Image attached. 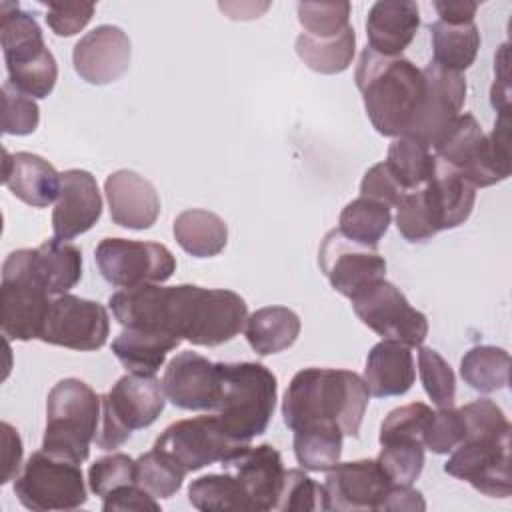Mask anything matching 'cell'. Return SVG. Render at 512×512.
I'll return each mask as SVG.
<instances>
[{
	"label": "cell",
	"mask_w": 512,
	"mask_h": 512,
	"mask_svg": "<svg viewBox=\"0 0 512 512\" xmlns=\"http://www.w3.org/2000/svg\"><path fill=\"white\" fill-rule=\"evenodd\" d=\"M370 392L350 370L302 368L284 392L282 418L292 432L312 422H332L344 436H358Z\"/></svg>",
	"instance_id": "obj_1"
},
{
	"label": "cell",
	"mask_w": 512,
	"mask_h": 512,
	"mask_svg": "<svg viewBox=\"0 0 512 512\" xmlns=\"http://www.w3.org/2000/svg\"><path fill=\"white\" fill-rule=\"evenodd\" d=\"M354 80L376 132L390 138L402 136L424 96L422 70L404 56H382L366 46Z\"/></svg>",
	"instance_id": "obj_2"
},
{
	"label": "cell",
	"mask_w": 512,
	"mask_h": 512,
	"mask_svg": "<svg viewBox=\"0 0 512 512\" xmlns=\"http://www.w3.org/2000/svg\"><path fill=\"white\" fill-rule=\"evenodd\" d=\"M246 300L224 288L196 284L164 286L160 326L164 332L194 346H220L232 340L246 324Z\"/></svg>",
	"instance_id": "obj_3"
},
{
	"label": "cell",
	"mask_w": 512,
	"mask_h": 512,
	"mask_svg": "<svg viewBox=\"0 0 512 512\" xmlns=\"http://www.w3.org/2000/svg\"><path fill=\"white\" fill-rule=\"evenodd\" d=\"M432 150L474 188L494 186L510 176V116H498L494 130L484 134L478 120L464 112Z\"/></svg>",
	"instance_id": "obj_4"
},
{
	"label": "cell",
	"mask_w": 512,
	"mask_h": 512,
	"mask_svg": "<svg viewBox=\"0 0 512 512\" xmlns=\"http://www.w3.org/2000/svg\"><path fill=\"white\" fill-rule=\"evenodd\" d=\"M102 414V396H98L80 378H64L52 386L46 398V430L42 450L82 464L90 454V442L96 438Z\"/></svg>",
	"instance_id": "obj_5"
},
{
	"label": "cell",
	"mask_w": 512,
	"mask_h": 512,
	"mask_svg": "<svg viewBox=\"0 0 512 512\" xmlns=\"http://www.w3.org/2000/svg\"><path fill=\"white\" fill-rule=\"evenodd\" d=\"M224 396L216 412L226 434L242 444L266 432L278 394V380L260 362H222Z\"/></svg>",
	"instance_id": "obj_6"
},
{
	"label": "cell",
	"mask_w": 512,
	"mask_h": 512,
	"mask_svg": "<svg viewBox=\"0 0 512 512\" xmlns=\"http://www.w3.org/2000/svg\"><path fill=\"white\" fill-rule=\"evenodd\" d=\"M2 52L8 82L30 98H46L58 80V64L46 48L42 28L36 18L20 10L14 2L0 6Z\"/></svg>",
	"instance_id": "obj_7"
},
{
	"label": "cell",
	"mask_w": 512,
	"mask_h": 512,
	"mask_svg": "<svg viewBox=\"0 0 512 512\" xmlns=\"http://www.w3.org/2000/svg\"><path fill=\"white\" fill-rule=\"evenodd\" d=\"M166 406V392L154 374L128 372L102 396L100 426L96 446L114 450L122 446L134 430L148 428Z\"/></svg>",
	"instance_id": "obj_8"
},
{
	"label": "cell",
	"mask_w": 512,
	"mask_h": 512,
	"mask_svg": "<svg viewBox=\"0 0 512 512\" xmlns=\"http://www.w3.org/2000/svg\"><path fill=\"white\" fill-rule=\"evenodd\" d=\"M14 494L32 512L74 510L88 500L80 464L56 458L44 450L34 452L26 460L22 474L14 480Z\"/></svg>",
	"instance_id": "obj_9"
},
{
	"label": "cell",
	"mask_w": 512,
	"mask_h": 512,
	"mask_svg": "<svg viewBox=\"0 0 512 512\" xmlns=\"http://www.w3.org/2000/svg\"><path fill=\"white\" fill-rule=\"evenodd\" d=\"M98 270L118 288L162 284L176 272L174 254L158 242L104 238L94 250Z\"/></svg>",
	"instance_id": "obj_10"
},
{
	"label": "cell",
	"mask_w": 512,
	"mask_h": 512,
	"mask_svg": "<svg viewBox=\"0 0 512 512\" xmlns=\"http://www.w3.org/2000/svg\"><path fill=\"white\" fill-rule=\"evenodd\" d=\"M356 316L382 340H394L410 348L422 346L428 336V318L412 308L406 296L386 278L372 282L350 298Z\"/></svg>",
	"instance_id": "obj_11"
},
{
	"label": "cell",
	"mask_w": 512,
	"mask_h": 512,
	"mask_svg": "<svg viewBox=\"0 0 512 512\" xmlns=\"http://www.w3.org/2000/svg\"><path fill=\"white\" fill-rule=\"evenodd\" d=\"M244 446L248 444L230 438L218 416L212 414L172 422L152 448L170 456L188 474L214 462H224Z\"/></svg>",
	"instance_id": "obj_12"
},
{
	"label": "cell",
	"mask_w": 512,
	"mask_h": 512,
	"mask_svg": "<svg viewBox=\"0 0 512 512\" xmlns=\"http://www.w3.org/2000/svg\"><path fill=\"white\" fill-rule=\"evenodd\" d=\"M424 96L402 136L414 138L430 150L452 128L466 100V78L462 72L446 70L434 62L422 68Z\"/></svg>",
	"instance_id": "obj_13"
},
{
	"label": "cell",
	"mask_w": 512,
	"mask_h": 512,
	"mask_svg": "<svg viewBox=\"0 0 512 512\" xmlns=\"http://www.w3.org/2000/svg\"><path fill=\"white\" fill-rule=\"evenodd\" d=\"M108 334V310L100 302L66 292L52 298L40 340L52 346L92 352L106 344Z\"/></svg>",
	"instance_id": "obj_14"
},
{
	"label": "cell",
	"mask_w": 512,
	"mask_h": 512,
	"mask_svg": "<svg viewBox=\"0 0 512 512\" xmlns=\"http://www.w3.org/2000/svg\"><path fill=\"white\" fill-rule=\"evenodd\" d=\"M444 472L468 482L484 496L508 498L512 494L510 436L462 440L444 464Z\"/></svg>",
	"instance_id": "obj_15"
},
{
	"label": "cell",
	"mask_w": 512,
	"mask_h": 512,
	"mask_svg": "<svg viewBox=\"0 0 512 512\" xmlns=\"http://www.w3.org/2000/svg\"><path fill=\"white\" fill-rule=\"evenodd\" d=\"M2 276H20L42 286L50 296L66 294L82 278V250L50 238L38 248H20L6 256Z\"/></svg>",
	"instance_id": "obj_16"
},
{
	"label": "cell",
	"mask_w": 512,
	"mask_h": 512,
	"mask_svg": "<svg viewBox=\"0 0 512 512\" xmlns=\"http://www.w3.org/2000/svg\"><path fill=\"white\" fill-rule=\"evenodd\" d=\"M390 486L392 482L376 458L338 462L320 484V508L336 512L380 510Z\"/></svg>",
	"instance_id": "obj_17"
},
{
	"label": "cell",
	"mask_w": 512,
	"mask_h": 512,
	"mask_svg": "<svg viewBox=\"0 0 512 512\" xmlns=\"http://www.w3.org/2000/svg\"><path fill=\"white\" fill-rule=\"evenodd\" d=\"M162 386L176 408L218 412L224 396L222 362L192 350L180 352L166 364Z\"/></svg>",
	"instance_id": "obj_18"
},
{
	"label": "cell",
	"mask_w": 512,
	"mask_h": 512,
	"mask_svg": "<svg viewBox=\"0 0 512 512\" xmlns=\"http://www.w3.org/2000/svg\"><path fill=\"white\" fill-rule=\"evenodd\" d=\"M318 264L330 286L346 298L386 276V260L376 250L348 240L338 228L322 238Z\"/></svg>",
	"instance_id": "obj_19"
},
{
	"label": "cell",
	"mask_w": 512,
	"mask_h": 512,
	"mask_svg": "<svg viewBox=\"0 0 512 512\" xmlns=\"http://www.w3.org/2000/svg\"><path fill=\"white\" fill-rule=\"evenodd\" d=\"M130 58L132 44L128 34L112 24H102L86 32L72 50L76 74L92 86L116 82L128 72Z\"/></svg>",
	"instance_id": "obj_20"
},
{
	"label": "cell",
	"mask_w": 512,
	"mask_h": 512,
	"mask_svg": "<svg viewBox=\"0 0 512 512\" xmlns=\"http://www.w3.org/2000/svg\"><path fill=\"white\" fill-rule=\"evenodd\" d=\"M220 466L242 484L252 510H274L286 468L280 452L272 444H248L220 462Z\"/></svg>",
	"instance_id": "obj_21"
},
{
	"label": "cell",
	"mask_w": 512,
	"mask_h": 512,
	"mask_svg": "<svg viewBox=\"0 0 512 512\" xmlns=\"http://www.w3.org/2000/svg\"><path fill=\"white\" fill-rule=\"evenodd\" d=\"M50 294L36 282L20 276H2L0 328L8 340H34L42 336L50 310Z\"/></svg>",
	"instance_id": "obj_22"
},
{
	"label": "cell",
	"mask_w": 512,
	"mask_h": 512,
	"mask_svg": "<svg viewBox=\"0 0 512 512\" xmlns=\"http://www.w3.org/2000/svg\"><path fill=\"white\" fill-rule=\"evenodd\" d=\"M102 216V196L96 178L88 170L62 172L60 194L52 210V230L58 240H72L88 232Z\"/></svg>",
	"instance_id": "obj_23"
},
{
	"label": "cell",
	"mask_w": 512,
	"mask_h": 512,
	"mask_svg": "<svg viewBox=\"0 0 512 512\" xmlns=\"http://www.w3.org/2000/svg\"><path fill=\"white\" fill-rule=\"evenodd\" d=\"M420 192L430 226L436 234L458 228L474 210L476 188L440 158H436L434 170L426 184L420 186Z\"/></svg>",
	"instance_id": "obj_24"
},
{
	"label": "cell",
	"mask_w": 512,
	"mask_h": 512,
	"mask_svg": "<svg viewBox=\"0 0 512 512\" xmlns=\"http://www.w3.org/2000/svg\"><path fill=\"white\" fill-rule=\"evenodd\" d=\"M110 218L128 230H146L160 216V196L154 184L134 170H116L104 182Z\"/></svg>",
	"instance_id": "obj_25"
},
{
	"label": "cell",
	"mask_w": 512,
	"mask_h": 512,
	"mask_svg": "<svg viewBox=\"0 0 512 512\" xmlns=\"http://www.w3.org/2000/svg\"><path fill=\"white\" fill-rule=\"evenodd\" d=\"M2 182L24 204L46 208L58 200L62 174L38 154L4 150Z\"/></svg>",
	"instance_id": "obj_26"
},
{
	"label": "cell",
	"mask_w": 512,
	"mask_h": 512,
	"mask_svg": "<svg viewBox=\"0 0 512 512\" xmlns=\"http://www.w3.org/2000/svg\"><path fill=\"white\" fill-rule=\"evenodd\" d=\"M420 28V10L410 0L374 2L366 16L368 48L382 56H402Z\"/></svg>",
	"instance_id": "obj_27"
},
{
	"label": "cell",
	"mask_w": 512,
	"mask_h": 512,
	"mask_svg": "<svg viewBox=\"0 0 512 512\" xmlns=\"http://www.w3.org/2000/svg\"><path fill=\"white\" fill-rule=\"evenodd\" d=\"M414 378L416 368L410 346L382 340L370 348L364 366V382L370 396H402L412 388Z\"/></svg>",
	"instance_id": "obj_28"
},
{
	"label": "cell",
	"mask_w": 512,
	"mask_h": 512,
	"mask_svg": "<svg viewBox=\"0 0 512 512\" xmlns=\"http://www.w3.org/2000/svg\"><path fill=\"white\" fill-rule=\"evenodd\" d=\"M182 338L152 328H124L112 342L118 362L134 374H156Z\"/></svg>",
	"instance_id": "obj_29"
},
{
	"label": "cell",
	"mask_w": 512,
	"mask_h": 512,
	"mask_svg": "<svg viewBox=\"0 0 512 512\" xmlns=\"http://www.w3.org/2000/svg\"><path fill=\"white\" fill-rule=\"evenodd\" d=\"M302 322L286 306H264L252 312L244 324V336L258 356L278 354L290 348L300 336Z\"/></svg>",
	"instance_id": "obj_30"
},
{
	"label": "cell",
	"mask_w": 512,
	"mask_h": 512,
	"mask_svg": "<svg viewBox=\"0 0 512 512\" xmlns=\"http://www.w3.org/2000/svg\"><path fill=\"white\" fill-rule=\"evenodd\" d=\"M174 238L178 246L194 258L218 256L228 242L226 222L202 208H188L174 218L172 224Z\"/></svg>",
	"instance_id": "obj_31"
},
{
	"label": "cell",
	"mask_w": 512,
	"mask_h": 512,
	"mask_svg": "<svg viewBox=\"0 0 512 512\" xmlns=\"http://www.w3.org/2000/svg\"><path fill=\"white\" fill-rule=\"evenodd\" d=\"M342 430L332 422H312L294 430V456L304 470L328 472L342 456Z\"/></svg>",
	"instance_id": "obj_32"
},
{
	"label": "cell",
	"mask_w": 512,
	"mask_h": 512,
	"mask_svg": "<svg viewBox=\"0 0 512 512\" xmlns=\"http://www.w3.org/2000/svg\"><path fill=\"white\" fill-rule=\"evenodd\" d=\"M430 34L434 64L452 72H462L474 64L480 48V32L474 22L452 26L436 20L430 24Z\"/></svg>",
	"instance_id": "obj_33"
},
{
	"label": "cell",
	"mask_w": 512,
	"mask_h": 512,
	"mask_svg": "<svg viewBox=\"0 0 512 512\" xmlns=\"http://www.w3.org/2000/svg\"><path fill=\"white\" fill-rule=\"evenodd\" d=\"M392 222L390 206L374 198H354L348 202L338 218V230L352 242L376 250Z\"/></svg>",
	"instance_id": "obj_34"
},
{
	"label": "cell",
	"mask_w": 512,
	"mask_h": 512,
	"mask_svg": "<svg viewBox=\"0 0 512 512\" xmlns=\"http://www.w3.org/2000/svg\"><path fill=\"white\" fill-rule=\"evenodd\" d=\"M296 54L298 58L318 74H340L348 70L356 52V32L348 26L334 38H312L308 34H298L296 38Z\"/></svg>",
	"instance_id": "obj_35"
},
{
	"label": "cell",
	"mask_w": 512,
	"mask_h": 512,
	"mask_svg": "<svg viewBox=\"0 0 512 512\" xmlns=\"http://www.w3.org/2000/svg\"><path fill=\"white\" fill-rule=\"evenodd\" d=\"M434 162V152L408 136H396L384 160L390 176L404 192L424 186L434 170Z\"/></svg>",
	"instance_id": "obj_36"
},
{
	"label": "cell",
	"mask_w": 512,
	"mask_h": 512,
	"mask_svg": "<svg viewBox=\"0 0 512 512\" xmlns=\"http://www.w3.org/2000/svg\"><path fill=\"white\" fill-rule=\"evenodd\" d=\"M460 376L482 394L502 390L510 380V354L498 346H474L460 360Z\"/></svg>",
	"instance_id": "obj_37"
},
{
	"label": "cell",
	"mask_w": 512,
	"mask_h": 512,
	"mask_svg": "<svg viewBox=\"0 0 512 512\" xmlns=\"http://www.w3.org/2000/svg\"><path fill=\"white\" fill-rule=\"evenodd\" d=\"M188 502L202 512L252 510L242 484L226 470L192 480L188 486Z\"/></svg>",
	"instance_id": "obj_38"
},
{
	"label": "cell",
	"mask_w": 512,
	"mask_h": 512,
	"mask_svg": "<svg viewBox=\"0 0 512 512\" xmlns=\"http://www.w3.org/2000/svg\"><path fill=\"white\" fill-rule=\"evenodd\" d=\"M184 476L186 472L170 456L154 448L136 458L134 484L154 498H172L182 488Z\"/></svg>",
	"instance_id": "obj_39"
},
{
	"label": "cell",
	"mask_w": 512,
	"mask_h": 512,
	"mask_svg": "<svg viewBox=\"0 0 512 512\" xmlns=\"http://www.w3.org/2000/svg\"><path fill=\"white\" fill-rule=\"evenodd\" d=\"M304 34L312 38H334L350 26V2H300L296 6Z\"/></svg>",
	"instance_id": "obj_40"
},
{
	"label": "cell",
	"mask_w": 512,
	"mask_h": 512,
	"mask_svg": "<svg viewBox=\"0 0 512 512\" xmlns=\"http://www.w3.org/2000/svg\"><path fill=\"white\" fill-rule=\"evenodd\" d=\"M432 408L422 402H412L388 412L380 424V446L394 442H420L424 444V432L428 428Z\"/></svg>",
	"instance_id": "obj_41"
},
{
	"label": "cell",
	"mask_w": 512,
	"mask_h": 512,
	"mask_svg": "<svg viewBox=\"0 0 512 512\" xmlns=\"http://www.w3.org/2000/svg\"><path fill=\"white\" fill-rule=\"evenodd\" d=\"M418 370H420V380L428 398L438 408L454 406L456 376L450 364L434 348H428V346L418 348Z\"/></svg>",
	"instance_id": "obj_42"
},
{
	"label": "cell",
	"mask_w": 512,
	"mask_h": 512,
	"mask_svg": "<svg viewBox=\"0 0 512 512\" xmlns=\"http://www.w3.org/2000/svg\"><path fill=\"white\" fill-rule=\"evenodd\" d=\"M392 484H414L424 468V444L420 442H394L382 444L376 458Z\"/></svg>",
	"instance_id": "obj_43"
},
{
	"label": "cell",
	"mask_w": 512,
	"mask_h": 512,
	"mask_svg": "<svg viewBox=\"0 0 512 512\" xmlns=\"http://www.w3.org/2000/svg\"><path fill=\"white\" fill-rule=\"evenodd\" d=\"M2 132L12 136H26L38 128L40 108L34 98L18 92L10 82L2 84Z\"/></svg>",
	"instance_id": "obj_44"
},
{
	"label": "cell",
	"mask_w": 512,
	"mask_h": 512,
	"mask_svg": "<svg viewBox=\"0 0 512 512\" xmlns=\"http://www.w3.org/2000/svg\"><path fill=\"white\" fill-rule=\"evenodd\" d=\"M134 476H136V460L124 452H114L98 458L88 468V486L96 496L104 498L106 494H110L120 486L134 484Z\"/></svg>",
	"instance_id": "obj_45"
},
{
	"label": "cell",
	"mask_w": 512,
	"mask_h": 512,
	"mask_svg": "<svg viewBox=\"0 0 512 512\" xmlns=\"http://www.w3.org/2000/svg\"><path fill=\"white\" fill-rule=\"evenodd\" d=\"M466 424V436L464 440L474 438H502L510 436V422L502 408L492 402L490 398L474 400L460 408Z\"/></svg>",
	"instance_id": "obj_46"
},
{
	"label": "cell",
	"mask_w": 512,
	"mask_h": 512,
	"mask_svg": "<svg viewBox=\"0 0 512 512\" xmlns=\"http://www.w3.org/2000/svg\"><path fill=\"white\" fill-rule=\"evenodd\" d=\"M466 436V424L460 408L448 406L432 412L428 428L424 432V448L434 454L452 452Z\"/></svg>",
	"instance_id": "obj_47"
},
{
	"label": "cell",
	"mask_w": 512,
	"mask_h": 512,
	"mask_svg": "<svg viewBox=\"0 0 512 512\" xmlns=\"http://www.w3.org/2000/svg\"><path fill=\"white\" fill-rule=\"evenodd\" d=\"M320 508V484L298 468L286 470L274 510L310 512Z\"/></svg>",
	"instance_id": "obj_48"
},
{
	"label": "cell",
	"mask_w": 512,
	"mask_h": 512,
	"mask_svg": "<svg viewBox=\"0 0 512 512\" xmlns=\"http://www.w3.org/2000/svg\"><path fill=\"white\" fill-rule=\"evenodd\" d=\"M396 228L404 236V240L414 244L426 242L432 236H436L424 210L420 188L404 192V196L396 204Z\"/></svg>",
	"instance_id": "obj_49"
},
{
	"label": "cell",
	"mask_w": 512,
	"mask_h": 512,
	"mask_svg": "<svg viewBox=\"0 0 512 512\" xmlns=\"http://www.w3.org/2000/svg\"><path fill=\"white\" fill-rule=\"evenodd\" d=\"M94 16L92 2H46V24L56 36H74Z\"/></svg>",
	"instance_id": "obj_50"
},
{
	"label": "cell",
	"mask_w": 512,
	"mask_h": 512,
	"mask_svg": "<svg viewBox=\"0 0 512 512\" xmlns=\"http://www.w3.org/2000/svg\"><path fill=\"white\" fill-rule=\"evenodd\" d=\"M360 194L366 198H374L386 206H394L400 202L404 196V190L396 184V180L390 176L388 168L384 162L374 164L372 168L366 170L362 182H360Z\"/></svg>",
	"instance_id": "obj_51"
},
{
	"label": "cell",
	"mask_w": 512,
	"mask_h": 512,
	"mask_svg": "<svg viewBox=\"0 0 512 512\" xmlns=\"http://www.w3.org/2000/svg\"><path fill=\"white\" fill-rule=\"evenodd\" d=\"M102 510L104 512H116V510H136V512L152 510V512H158L160 504L156 502V498L152 494H148L138 484H126V486H120V488H116V490H112L110 494L104 496Z\"/></svg>",
	"instance_id": "obj_52"
},
{
	"label": "cell",
	"mask_w": 512,
	"mask_h": 512,
	"mask_svg": "<svg viewBox=\"0 0 512 512\" xmlns=\"http://www.w3.org/2000/svg\"><path fill=\"white\" fill-rule=\"evenodd\" d=\"M0 436H2V480H0V484H6L10 480L18 478L24 448H22V438L12 424L2 422Z\"/></svg>",
	"instance_id": "obj_53"
},
{
	"label": "cell",
	"mask_w": 512,
	"mask_h": 512,
	"mask_svg": "<svg viewBox=\"0 0 512 512\" xmlns=\"http://www.w3.org/2000/svg\"><path fill=\"white\" fill-rule=\"evenodd\" d=\"M496 70V80L490 90V100L498 116H510V90H508V46H502L500 54L496 56L494 62Z\"/></svg>",
	"instance_id": "obj_54"
},
{
	"label": "cell",
	"mask_w": 512,
	"mask_h": 512,
	"mask_svg": "<svg viewBox=\"0 0 512 512\" xmlns=\"http://www.w3.org/2000/svg\"><path fill=\"white\" fill-rule=\"evenodd\" d=\"M380 510H426V502L422 498V492L412 488V484H392Z\"/></svg>",
	"instance_id": "obj_55"
},
{
	"label": "cell",
	"mask_w": 512,
	"mask_h": 512,
	"mask_svg": "<svg viewBox=\"0 0 512 512\" xmlns=\"http://www.w3.org/2000/svg\"><path fill=\"white\" fill-rule=\"evenodd\" d=\"M434 8L440 16V22L458 26V24L474 22L478 2H472V0H436Z\"/></svg>",
	"instance_id": "obj_56"
}]
</instances>
